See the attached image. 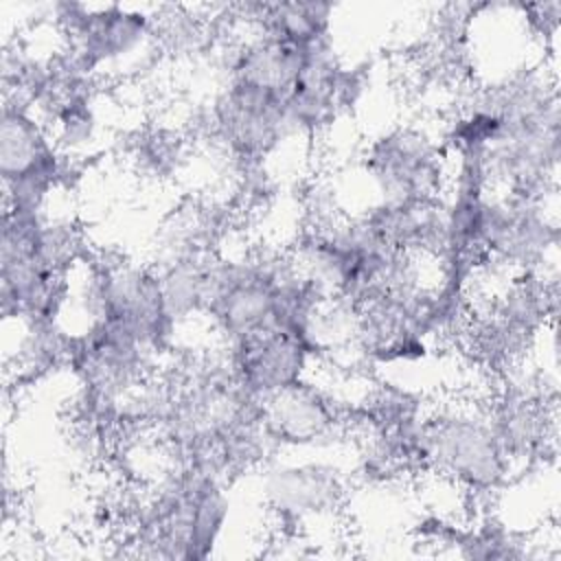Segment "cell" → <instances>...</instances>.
I'll use <instances>...</instances> for the list:
<instances>
[{"mask_svg": "<svg viewBox=\"0 0 561 561\" xmlns=\"http://www.w3.org/2000/svg\"><path fill=\"white\" fill-rule=\"evenodd\" d=\"M414 458L416 465L471 493L495 491L511 465L491 430L486 412L465 408H445L421 416Z\"/></svg>", "mask_w": 561, "mask_h": 561, "instance_id": "obj_1", "label": "cell"}, {"mask_svg": "<svg viewBox=\"0 0 561 561\" xmlns=\"http://www.w3.org/2000/svg\"><path fill=\"white\" fill-rule=\"evenodd\" d=\"M366 171L381 202L434 199L445 180L440 149L421 131L397 129L377 138L366 153Z\"/></svg>", "mask_w": 561, "mask_h": 561, "instance_id": "obj_2", "label": "cell"}, {"mask_svg": "<svg viewBox=\"0 0 561 561\" xmlns=\"http://www.w3.org/2000/svg\"><path fill=\"white\" fill-rule=\"evenodd\" d=\"M66 162L68 160H64L57 142L33 116V105L22 94L7 92L0 116L2 184L39 180L57 188L61 184Z\"/></svg>", "mask_w": 561, "mask_h": 561, "instance_id": "obj_3", "label": "cell"}, {"mask_svg": "<svg viewBox=\"0 0 561 561\" xmlns=\"http://www.w3.org/2000/svg\"><path fill=\"white\" fill-rule=\"evenodd\" d=\"M224 353L234 379L261 401L305 381L309 362L313 359L300 340L280 331L224 344Z\"/></svg>", "mask_w": 561, "mask_h": 561, "instance_id": "obj_4", "label": "cell"}, {"mask_svg": "<svg viewBox=\"0 0 561 561\" xmlns=\"http://www.w3.org/2000/svg\"><path fill=\"white\" fill-rule=\"evenodd\" d=\"M340 471L324 462L280 465L267 471L263 495L278 519L298 524L337 508L344 495Z\"/></svg>", "mask_w": 561, "mask_h": 561, "instance_id": "obj_5", "label": "cell"}, {"mask_svg": "<svg viewBox=\"0 0 561 561\" xmlns=\"http://www.w3.org/2000/svg\"><path fill=\"white\" fill-rule=\"evenodd\" d=\"M337 408L327 392L300 381L265 401L263 423L276 443L316 445L337 430Z\"/></svg>", "mask_w": 561, "mask_h": 561, "instance_id": "obj_6", "label": "cell"}, {"mask_svg": "<svg viewBox=\"0 0 561 561\" xmlns=\"http://www.w3.org/2000/svg\"><path fill=\"white\" fill-rule=\"evenodd\" d=\"M333 11V4L316 0L261 4L254 24L259 26V35L263 37L302 46L331 35Z\"/></svg>", "mask_w": 561, "mask_h": 561, "instance_id": "obj_7", "label": "cell"}, {"mask_svg": "<svg viewBox=\"0 0 561 561\" xmlns=\"http://www.w3.org/2000/svg\"><path fill=\"white\" fill-rule=\"evenodd\" d=\"M204 256H186L162 263L158 276L162 287V300L173 322H184L193 313H202L204 307V283H206Z\"/></svg>", "mask_w": 561, "mask_h": 561, "instance_id": "obj_8", "label": "cell"}, {"mask_svg": "<svg viewBox=\"0 0 561 561\" xmlns=\"http://www.w3.org/2000/svg\"><path fill=\"white\" fill-rule=\"evenodd\" d=\"M228 513H230V497L224 489V480L208 476L202 482L195 497V506H193L188 559L202 561L213 554V548L219 541V535L224 533Z\"/></svg>", "mask_w": 561, "mask_h": 561, "instance_id": "obj_9", "label": "cell"}]
</instances>
